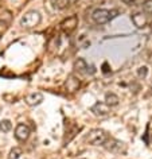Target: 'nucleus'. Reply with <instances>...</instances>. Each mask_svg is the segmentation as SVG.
Listing matches in <instances>:
<instances>
[{
    "mask_svg": "<svg viewBox=\"0 0 152 159\" xmlns=\"http://www.w3.org/2000/svg\"><path fill=\"white\" fill-rule=\"evenodd\" d=\"M104 147H105L106 150H109L110 152H116V154L125 152V150H127V147H125V144H124L123 142L116 140V139H113V138L108 139L106 143L104 144Z\"/></svg>",
    "mask_w": 152,
    "mask_h": 159,
    "instance_id": "obj_4",
    "label": "nucleus"
},
{
    "mask_svg": "<svg viewBox=\"0 0 152 159\" xmlns=\"http://www.w3.org/2000/svg\"><path fill=\"white\" fill-rule=\"evenodd\" d=\"M92 112H93L96 116H106L109 115V105L106 102H96V104L92 107Z\"/></svg>",
    "mask_w": 152,
    "mask_h": 159,
    "instance_id": "obj_9",
    "label": "nucleus"
},
{
    "mask_svg": "<svg viewBox=\"0 0 152 159\" xmlns=\"http://www.w3.org/2000/svg\"><path fill=\"white\" fill-rule=\"evenodd\" d=\"M30 136V128H29V125H26V124H18L16 125V128H15V138L18 139V140H22V142H25L27 140Z\"/></svg>",
    "mask_w": 152,
    "mask_h": 159,
    "instance_id": "obj_7",
    "label": "nucleus"
},
{
    "mask_svg": "<svg viewBox=\"0 0 152 159\" xmlns=\"http://www.w3.org/2000/svg\"><path fill=\"white\" fill-rule=\"evenodd\" d=\"M41 15L37 11H29L22 16L20 19V26L23 29H33V27H37L39 23H41Z\"/></svg>",
    "mask_w": 152,
    "mask_h": 159,
    "instance_id": "obj_3",
    "label": "nucleus"
},
{
    "mask_svg": "<svg viewBox=\"0 0 152 159\" xmlns=\"http://www.w3.org/2000/svg\"><path fill=\"white\" fill-rule=\"evenodd\" d=\"M22 154H23L22 148H19V147H14V148L10 151V154H8V159H19Z\"/></svg>",
    "mask_w": 152,
    "mask_h": 159,
    "instance_id": "obj_14",
    "label": "nucleus"
},
{
    "mask_svg": "<svg viewBox=\"0 0 152 159\" xmlns=\"http://www.w3.org/2000/svg\"><path fill=\"white\" fill-rule=\"evenodd\" d=\"M137 74H139V77H140V78H145V77H147V74H148V67H147V66L139 67Z\"/></svg>",
    "mask_w": 152,
    "mask_h": 159,
    "instance_id": "obj_17",
    "label": "nucleus"
},
{
    "mask_svg": "<svg viewBox=\"0 0 152 159\" xmlns=\"http://www.w3.org/2000/svg\"><path fill=\"white\" fill-rule=\"evenodd\" d=\"M120 14L118 10H105V8H98L94 10L92 14V19L97 23V25H106L114 18H117Z\"/></svg>",
    "mask_w": 152,
    "mask_h": 159,
    "instance_id": "obj_1",
    "label": "nucleus"
},
{
    "mask_svg": "<svg viewBox=\"0 0 152 159\" xmlns=\"http://www.w3.org/2000/svg\"><path fill=\"white\" fill-rule=\"evenodd\" d=\"M66 88H67V90H70V92H75V90L79 88V81L74 75H70L66 81Z\"/></svg>",
    "mask_w": 152,
    "mask_h": 159,
    "instance_id": "obj_11",
    "label": "nucleus"
},
{
    "mask_svg": "<svg viewBox=\"0 0 152 159\" xmlns=\"http://www.w3.org/2000/svg\"><path fill=\"white\" fill-rule=\"evenodd\" d=\"M121 2L127 6H135L136 4V0H121Z\"/></svg>",
    "mask_w": 152,
    "mask_h": 159,
    "instance_id": "obj_19",
    "label": "nucleus"
},
{
    "mask_svg": "<svg viewBox=\"0 0 152 159\" xmlns=\"http://www.w3.org/2000/svg\"><path fill=\"white\" fill-rule=\"evenodd\" d=\"M141 6H143V11L145 14H152V0H144Z\"/></svg>",
    "mask_w": 152,
    "mask_h": 159,
    "instance_id": "obj_16",
    "label": "nucleus"
},
{
    "mask_svg": "<svg viewBox=\"0 0 152 159\" xmlns=\"http://www.w3.org/2000/svg\"><path fill=\"white\" fill-rule=\"evenodd\" d=\"M26 104H29L30 107H35V105H39L41 102L43 101V94L41 92H34V93H30L29 96H26L25 98Z\"/></svg>",
    "mask_w": 152,
    "mask_h": 159,
    "instance_id": "obj_10",
    "label": "nucleus"
},
{
    "mask_svg": "<svg viewBox=\"0 0 152 159\" xmlns=\"http://www.w3.org/2000/svg\"><path fill=\"white\" fill-rule=\"evenodd\" d=\"M131 20L133 22V25L137 27V29H143V27H145L147 23H148L145 12H135V14H132Z\"/></svg>",
    "mask_w": 152,
    "mask_h": 159,
    "instance_id": "obj_8",
    "label": "nucleus"
},
{
    "mask_svg": "<svg viewBox=\"0 0 152 159\" xmlns=\"http://www.w3.org/2000/svg\"><path fill=\"white\" fill-rule=\"evenodd\" d=\"M10 20H11V12L6 8H0V22L8 23Z\"/></svg>",
    "mask_w": 152,
    "mask_h": 159,
    "instance_id": "obj_13",
    "label": "nucleus"
},
{
    "mask_svg": "<svg viewBox=\"0 0 152 159\" xmlns=\"http://www.w3.org/2000/svg\"><path fill=\"white\" fill-rule=\"evenodd\" d=\"M77 26H78V18L75 16V15L65 19V20L61 23V29L63 30V33H66V34L73 33V31L77 29Z\"/></svg>",
    "mask_w": 152,
    "mask_h": 159,
    "instance_id": "obj_5",
    "label": "nucleus"
},
{
    "mask_svg": "<svg viewBox=\"0 0 152 159\" xmlns=\"http://www.w3.org/2000/svg\"><path fill=\"white\" fill-rule=\"evenodd\" d=\"M108 139H109L108 134L104 129H100V128L92 129L89 135L86 136V140L89 142L92 146H104Z\"/></svg>",
    "mask_w": 152,
    "mask_h": 159,
    "instance_id": "obj_2",
    "label": "nucleus"
},
{
    "mask_svg": "<svg viewBox=\"0 0 152 159\" xmlns=\"http://www.w3.org/2000/svg\"><path fill=\"white\" fill-rule=\"evenodd\" d=\"M54 3L58 8H65V7L69 4V0H54Z\"/></svg>",
    "mask_w": 152,
    "mask_h": 159,
    "instance_id": "obj_18",
    "label": "nucleus"
},
{
    "mask_svg": "<svg viewBox=\"0 0 152 159\" xmlns=\"http://www.w3.org/2000/svg\"><path fill=\"white\" fill-rule=\"evenodd\" d=\"M102 67H104V69H102L104 73H109V69H108V63H106V62L102 65Z\"/></svg>",
    "mask_w": 152,
    "mask_h": 159,
    "instance_id": "obj_20",
    "label": "nucleus"
},
{
    "mask_svg": "<svg viewBox=\"0 0 152 159\" xmlns=\"http://www.w3.org/2000/svg\"><path fill=\"white\" fill-rule=\"evenodd\" d=\"M11 128H12V124H11L10 120H2L0 121V131H3V132H10Z\"/></svg>",
    "mask_w": 152,
    "mask_h": 159,
    "instance_id": "obj_15",
    "label": "nucleus"
},
{
    "mask_svg": "<svg viewBox=\"0 0 152 159\" xmlns=\"http://www.w3.org/2000/svg\"><path fill=\"white\" fill-rule=\"evenodd\" d=\"M74 69L78 71V73H82V74H93L94 73V67L93 66H89L86 63L85 59L82 58H78L74 63Z\"/></svg>",
    "mask_w": 152,
    "mask_h": 159,
    "instance_id": "obj_6",
    "label": "nucleus"
},
{
    "mask_svg": "<svg viewBox=\"0 0 152 159\" xmlns=\"http://www.w3.org/2000/svg\"><path fill=\"white\" fill-rule=\"evenodd\" d=\"M118 101H120V98L116 96L114 93H106V96H105V102H106V104L109 105V107L117 105Z\"/></svg>",
    "mask_w": 152,
    "mask_h": 159,
    "instance_id": "obj_12",
    "label": "nucleus"
}]
</instances>
